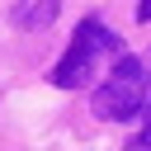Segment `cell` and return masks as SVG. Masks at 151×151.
<instances>
[{
	"label": "cell",
	"instance_id": "obj_1",
	"mask_svg": "<svg viewBox=\"0 0 151 151\" xmlns=\"http://www.w3.org/2000/svg\"><path fill=\"white\" fill-rule=\"evenodd\" d=\"M142 94H146V66H142V57H118L113 76L94 90V118L127 123V118L142 113Z\"/></svg>",
	"mask_w": 151,
	"mask_h": 151
},
{
	"label": "cell",
	"instance_id": "obj_2",
	"mask_svg": "<svg viewBox=\"0 0 151 151\" xmlns=\"http://www.w3.org/2000/svg\"><path fill=\"white\" fill-rule=\"evenodd\" d=\"M113 52H118V38H113L104 24L85 19V24H80V33H76V42H71V52H66V57L57 61V71H52V85H61V90L90 85V76H94L99 57H113Z\"/></svg>",
	"mask_w": 151,
	"mask_h": 151
},
{
	"label": "cell",
	"instance_id": "obj_3",
	"mask_svg": "<svg viewBox=\"0 0 151 151\" xmlns=\"http://www.w3.org/2000/svg\"><path fill=\"white\" fill-rule=\"evenodd\" d=\"M57 9H61V0H42V5H33V9H19L14 24H19V28H47V24L57 19Z\"/></svg>",
	"mask_w": 151,
	"mask_h": 151
},
{
	"label": "cell",
	"instance_id": "obj_4",
	"mask_svg": "<svg viewBox=\"0 0 151 151\" xmlns=\"http://www.w3.org/2000/svg\"><path fill=\"white\" fill-rule=\"evenodd\" d=\"M132 151H151V113H146V137H142V142H137Z\"/></svg>",
	"mask_w": 151,
	"mask_h": 151
},
{
	"label": "cell",
	"instance_id": "obj_5",
	"mask_svg": "<svg viewBox=\"0 0 151 151\" xmlns=\"http://www.w3.org/2000/svg\"><path fill=\"white\" fill-rule=\"evenodd\" d=\"M137 19H142V24H151V0H142V5H137Z\"/></svg>",
	"mask_w": 151,
	"mask_h": 151
}]
</instances>
